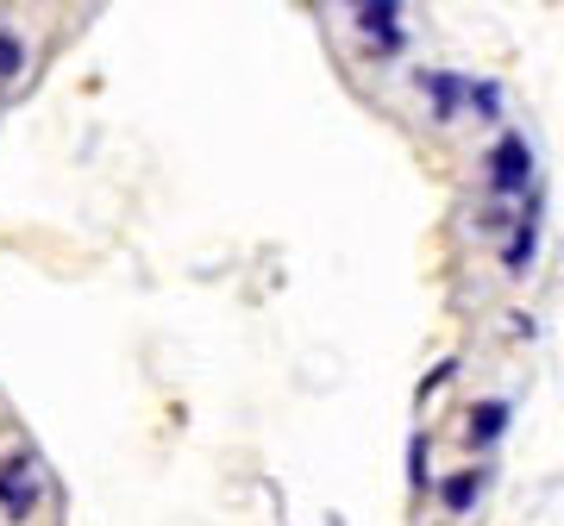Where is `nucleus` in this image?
Here are the masks:
<instances>
[{"label":"nucleus","mask_w":564,"mask_h":526,"mask_svg":"<svg viewBox=\"0 0 564 526\" xmlns=\"http://www.w3.org/2000/svg\"><path fill=\"white\" fill-rule=\"evenodd\" d=\"M484 163H489V188H496V195H521V188L533 183V151H527V139H514V132H508Z\"/></svg>","instance_id":"nucleus-1"},{"label":"nucleus","mask_w":564,"mask_h":526,"mask_svg":"<svg viewBox=\"0 0 564 526\" xmlns=\"http://www.w3.org/2000/svg\"><path fill=\"white\" fill-rule=\"evenodd\" d=\"M32 502H39V458H7L0 464V507L32 514Z\"/></svg>","instance_id":"nucleus-2"},{"label":"nucleus","mask_w":564,"mask_h":526,"mask_svg":"<svg viewBox=\"0 0 564 526\" xmlns=\"http://www.w3.org/2000/svg\"><path fill=\"white\" fill-rule=\"evenodd\" d=\"M508 432V402H484L470 414V446H496Z\"/></svg>","instance_id":"nucleus-3"},{"label":"nucleus","mask_w":564,"mask_h":526,"mask_svg":"<svg viewBox=\"0 0 564 526\" xmlns=\"http://www.w3.org/2000/svg\"><path fill=\"white\" fill-rule=\"evenodd\" d=\"M395 13H402L395 0H383V7H358V25L364 32H377L383 44H395Z\"/></svg>","instance_id":"nucleus-4"},{"label":"nucleus","mask_w":564,"mask_h":526,"mask_svg":"<svg viewBox=\"0 0 564 526\" xmlns=\"http://www.w3.org/2000/svg\"><path fill=\"white\" fill-rule=\"evenodd\" d=\"M533 239H540V220H533V213H527V220H521V232H514V244H508V270H514V276H521V270H527V263H533Z\"/></svg>","instance_id":"nucleus-5"},{"label":"nucleus","mask_w":564,"mask_h":526,"mask_svg":"<svg viewBox=\"0 0 564 526\" xmlns=\"http://www.w3.org/2000/svg\"><path fill=\"white\" fill-rule=\"evenodd\" d=\"M426 88H433V101H440V120H452L464 101V81L458 76H426Z\"/></svg>","instance_id":"nucleus-6"},{"label":"nucleus","mask_w":564,"mask_h":526,"mask_svg":"<svg viewBox=\"0 0 564 526\" xmlns=\"http://www.w3.org/2000/svg\"><path fill=\"white\" fill-rule=\"evenodd\" d=\"M470 502H477V470H464V476L445 483V507H452V514H464Z\"/></svg>","instance_id":"nucleus-7"},{"label":"nucleus","mask_w":564,"mask_h":526,"mask_svg":"<svg viewBox=\"0 0 564 526\" xmlns=\"http://www.w3.org/2000/svg\"><path fill=\"white\" fill-rule=\"evenodd\" d=\"M20 63H25V51L13 39H7V32H0V81L7 76H20Z\"/></svg>","instance_id":"nucleus-8"},{"label":"nucleus","mask_w":564,"mask_h":526,"mask_svg":"<svg viewBox=\"0 0 564 526\" xmlns=\"http://www.w3.org/2000/svg\"><path fill=\"white\" fill-rule=\"evenodd\" d=\"M470 107H477V113H484V120H496V107H502V95H496V88H470Z\"/></svg>","instance_id":"nucleus-9"},{"label":"nucleus","mask_w":564,"mask_h":526,"mask_svg":"<svg viewBox=\"0 0 564 526\" xmlns=\"http://www.w3.org/2000/svg\"><path fill=\"white\" fill-rule=\"evenodd\" d=\"M408 483H426V439L408 446Z\"/></svg>","instance_id":"nucleus-10"}]
</instances>
